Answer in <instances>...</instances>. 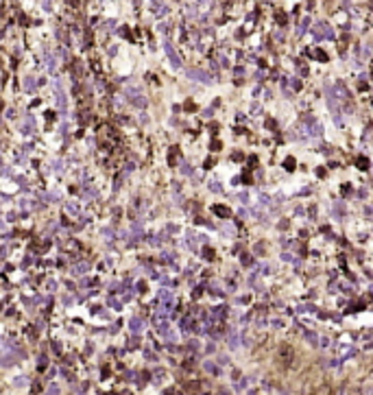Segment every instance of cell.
<instances>
[{"instance_id": "obj_1", "label": "cell", "mask_w": 373, "mask_h": 395, "mask_svg": "<svg viewBox=\"0 0 373 395\" xmlns=\"http://www.w3.org/2000/svg\"><path fill=\"white\" fill-rule=\"evenodd\" d=\"M186 74H188V79H197L201 83H212V76H207L203 70H199V68H188Z\"/></svg>"}, {"instance_id": "obj_7", "label": "cell", "mask_w": 373, "mask_h": 395, "mask_svg": "<svg viewBox=\"0 0 373 395\" xmlns=\"http://www.w3.org/2000/svg\"><path fill=\"white\" fill-rule=\"evenodd\" d=\"M332 214L336 216V218H343V216H345V205H343L341 201H336V203L332 205Z\"/></svg>"}, {"instance_id": "obj_11", "label": "cell", "mask_w": 373, "mask_h": 395, "mask_svg": "<svg viewBox=\"0 0 373 395\" xmlns=\"http://www.w3.org/2000/svg\"><path fill=\"white\" fill-rule=\"evenodd\" d=\"M35 79H33V76H26V79H24V90L26 92H33V90H35Z\"/></svg>"}, {"instance_id": "obj_34", "label": "cell", "mask_w": 373, "mask_h": 395, "mask_svg": "<svg viewBox=\"0 0 373 395\" xmlns=\"http://www.w3.org/2000/svg\"><path fill=\"white\" fill-rule=\"evenodd\" d=\"M59 227H57V223H48V234H55Z\"/></svg>"}, {"instance_id": "obj_45", "label": "cell", "mask_w": 373, "mask_h": 395, "mask_svg": "<svg viewBox=\"0 0 373 395\" xmlns=\"http://www.w3.org/2000/svg\"><path fill=\"white\" fill-rule=\"evenodd\" d=\"M72 301H74V299H72V297H63V303H66V306H70Z\"/></svg>"}, {"instance_id": "obj_18", "label": "cell", "mask_w": 373, "mask_h": 395, "mask_svg": "<svg viewBox=\"0 0 373 395\" xmlns=\"http://www.w3.org/2000/svg\"><path fill=\"white\" fill-rule=\"evenodd\" d=\"M107 303L111 306V308H116V310H120V308H122V303H120L116 297H107Z\"/></svg>"}, {"instance_id": "obj_19", "label": "cell", "mask_w": 373, "mask_h": 395, "mask_svg": "<svg viewBox=\"0 0 373 395\" xmlns=\"http://www.w3.org/2000/svg\"><path fill=\"white\" fill-rule=\"evenodd\" d=\"M194 240H197V238H194V236H192V234H190V236H188V247H190V249H192V251H199V244H197V242H194Z\"/></svg>"}, {"instance_id": "obj_20", "label": "cell", "mask_w": 373, "mask_h": 395, "mask_svg": "<svg viewBox=\"0 0 373 395\" xmlns=\"http://www.w3.org/2000/svg\"><path fill=\"white\" fill-rule=\"evenodd\" d=\"M240 260H242V264H244V266H251V264H253V258H251L249 253H242V255H240Z\"/></svg>"}, {"instance_id": "obj_23", "label": "cell", "mask_w": 373, "mask_h": 395, "mask_svg": "<svg viewBox=\"0 0 373 395\" xmlns=\"http://www.w3.org/2000/svg\"><path fill=\"white\" fill-rule=\"evenodd\" d=\"M181 172H183V175H190V172H192V166L188 164V162H181Z\"/></svg>"}, {"instance_id": "obj_46", "label": "cell", "mask_w": 373, "mask_h": 395, "mask_svg": "<svg viewBox=\"0 0 373 395\" xmlns=\"http://www.w3.org/2000/svg\"><path fill=\"white\" fill-rule=\"evenodd\" d=\"M238 389H240V391H242V389H247V380H240V384H238Z\"/></svg>"}, {"instance_id": "obj_29", "label": "cell", "mask_w": 373, "mask_h": 395, "mask_svg": "<svg viewBox=\"0 0 373 395\" xmlns=\"http://www.w3.org/2000/svg\"><path fill=\"white\" fill-rule=\"evenodd\" d=\"M188 347H190V349H192V352H197V349H199V341H197V338H192V341H190V345H188Z\"/></svg>"}, {"instance_id": "obj_41", "label": "cell", "mask_w": 373, "mask_h": 395, "mask_svg": "<svg viewBox=\"0 0 373 395\" xmlns=\"http://www.w3.org/2000/svg\"><path fill=\"white\" fill-rule=\"evenodd\" d=\"M212 114H214V109H205V112H203V116H205V118H210Z\"/></svg>"}, {"instance_id": "obj_8", "label": "cell", "mask_w": 373, "mask_h": 395, "mask_svg": "<svg viewBox=\"0 0 373 395\" xmlns=\"http://www.w3.org/2000/svg\"><path fill=\"white\" fill-rule=\"evenodd\" d=\"M44 59H46V68H48V72H53L55 68H57V59H55L50 53H46V55H44Z\"/></svg>"}, {"instance_id": "obj_21", "label": "cell", "mask_w": 373, "mask_h": 395, "mask_svg": "<svg viewBox=\"0 0 373 395\" xmlns=\"http://www.w3.org/2000/svg\"><path fill=\"white\" fill-rule=\"evenodd\" d=\"M210 190H212V192H223V186L218 181H210Z\"/></svg>"}, {"instance_id": "obj_10", "label": "cell", "mask_w": 373, "mask_h": 395, "mask_svg": "<svg viewBox=\"0 0 373 395\" xmlns=\"http://www.w3.org/2000/svg\"><path fill=\"white\" fill-rule=\"evenodd\" d=\"M131 105H133V107H138V109H144V107H146V98H144V96H138V98H133V101H131Z\"/></svg>"}, {"instance_id": "obj_42", "label": "cell", "mask_w": 373, "mask_h": 395, "mask_svg": "<svg viewBox=\"0 0 373 395\" xmlns=\"http://www.w3.org/2000/svg\"><path fill=\"white\" fill-rule=\"evenodd\" d=\"M275 40H279V42L284 40V33H282V31H277V33H275Z\"/></svg>"}, {"instance_id": "obj_9", "label": "cell", "mask_w": 373, "mask_h": 395, "mask_svg": "<svg viewBox=\"0 0 373 395\" xmlns=\"http://www.w3.org/2000/svg\"><path fill=\"white\" fill-rule=\"evenodd\" d=\"M225 316V308H214L212 312H210V321H218Z\"/></svg>"}, {"instance_id": "obj_33", "label": "cell", "mask_w": 373, "mask_h": 395, "mask_svg": "<svg viewBox=\"0 0 373 395\" xmlns=\"http://www.w3.org/2000/svg\"><path fill=\"white\" fill-rule=\"evenodd\" d=\"M275 20L279 22V24H284V22H286V13H277V15H275Z\"/></svg>"}, {"instance_id": "obj_26", "label": "cell", "mask_w": 373, "mask_h": 395, "mask_svg": "<svg viewBox=\"0 0 373 395\" xmlns=\"http://www.w3.org/2000/svg\"><path fill=\"white\" fill-rule=\"evenodd\" d=\"M172 258H177V255H175V253H170V251H164V253H161V260H166V262H170Z\"/></svg>"}, {"instance_id": "obj_12", "label": "cell", "mask_w": 373, "mask_h": 395, "mask_svg": "<svg viewBox=\"0 0 373 395\" xmlns=\"http://www.w3.org/2000/svg\"><path fill=\"white\" fill-rule=\"evenodd\" d=\"M205 371L207 373H218V367H216V363H212V360H205Z\"/></svg>"}, {"instance_id": "obj_36", "label": "cell", "mask_w": 373, "mask_h": 395, "mask_svg": "<svg viewBox=\"0 0 373 395\" xmlns=\"http://www.w3.org/2000/svg\"><path fill=\"white\" fill-rule=\"evenodd\" d=\"M203 255H205L207 260H212V258H214V251H212V249H205V251H203Z\"/></svg>"}, {"instance_id": "obj_17", "label": "cell", "mask_w": 373, "mask_h": 395, "mask_svg": "<svg viewBox=\"0 0 373 395\" xmlns=\"http://www.w3.org/2000/svg\"><path fill=\"white\" fill-rule=\"evenodd\" d=\"M87 266H90L87 262H83V264H76L74 269H72V273H74V275H79V273H85V271H87Z\"/></svg>"}, {"instance_id": "obj_27", "label": "cell", "mask_w": 373, "mask_h": 395, "mask_svg": "<svg viewBox=\"0 0 373 395\" xmlns=\"http://www.w3.org/2000/svg\"><path fill=\"white\" fill-rule=\"evenodd\" d=\"M218 61H220V66H223V68H229V59H227L225 55H220V57H218Z\"/></svg>"}, {"instance_id": "obj_6", "label": "cell", "mask_w": 373, "mask_h": 395, "mask_svg": "<svg viewBox=\"0 0 373 395\" xmlns=\"http://www.w3.org/2000/svg\"><path fill=\"white\" fill-rule=\"evenodd\" d=\"M240 341H242V338H240V336L236 334V332L231 330V332H229V336H227V343H229V347H231V349H238V347H240Z\"/></svg>"}, {"instance_id": "obj_43", "label": "cell", "mask_w": 373, "mask_h": 395, "mask_svg": "<svg viewBox=\"0 0 373 395\" xmlns=\"http://www.w3.org/2000/svg\"><path fill=\"white\" fill-rule=\"evenodd\" d=\"M316 175H319V177H325V168H316Z\"/></svg>"}, {"instance_id": "obj_35", "label": "cell", "mask_w": 373, "mask_h": 395, "mask_svg": "<svg viewBox=\"0 0 373 395\" xmlns=\"http://www.w3.org/2000/svg\"><path fill=\"white\" fill-rule=\"evenodd\" d=\"M292 90H301V81L299 79H292Z\"/></svg>"}, {"instance_id": "obj_4", "label": "cell", "mask_w": 373, "mask_h": 395, "mask_svg": "<svg viewBox=\"0 0 373 395\" xmlns=\"http://www.w3.org/2000/svg\"><path fill=\"white\" fill-rule=\"evenodd\" d=\"M129 327H131V332H133V336H138L142 332V327H144V321L140 319V316H133V319L129 321Z\"/></svg>"}, {"instance_id": "obj_13", "label": "cell", "mask_w": 373, "mask_h": 395, "mask_svg": "<svg viewBox=\"0 0 373 395\" xmlns=\"http://www.w3.org/2000/svg\"><path fill=\"white\" fill-rule=\"evenodd\" d=\"M81 197L85 199V201H90V199H94V197H96V190H94V188H85V190L81 192Z\"/></svg>"}, {"instance_id": "obj_15", "label": "cell", "mask_w": 373, "mask_h": 395, "mask_svg": "<svg viewBox=\"0 0 373 395\" xmlns=\"http://www.w3.org/2000/svg\"><path fill=\"white\" fill-rule=\"evenodd\" d=\"M214 212L218 216H229V208H225V205H214Z\"/></svg>"}, {"instance_id": "obj_24", "label": "cell", "mask_w": 373, "mask_h": 395, "mask_svg": "<svg viewBox=\"0 0 373 395\" xmlns=\"http://www.w3.org/2000/svg\"><path fill=\"white\" fill-rule=\"evenodd\" d=\"M305 338H308V341L312 343V345H316V343H319V336H316V334H312V332H305Z\"/></svg>"}, {"instance_id": "obj_32", "label": "cell", "mask_w": 373, "mask_h": 395, "mask_svg": "<svg viewBox=\"0 0 373 395\" xmlns=\"http://www.w3.org/2000/svg\"><path fill=\"white\" fill-rule=\"evenodd\" d=\"M159 282L164 284V286H170V284H172V282H170V280H168L166 275H159Z\"/></svg>"}, {"instance_id": "obj_5", "label": "cell", "mask_w": 373, "mask_h": 395, "mask_svg": "<svg viewBox=\"0 0 373 395\" xmlns=\"http://www.w3.org/2000/svg\"><path fill=\"white\" fill-rule=\"evenodd\" d=\"M33 122H35L33 118H24V120H22L20 125H18V129H20L22 133H26V136H31V133L35 131V129H33Z\"/></svg>"}, {"instance_id": "obj_39", "label": "cell", "mask_w": 373, "mask_h": 395, "mask_svg": "<svg viewBox=\"0 0 373 395\" xmlns=\"http://www.w3.org/2000/svg\"><path fill=\"white\" fill-rule=\"evenodd\" d=\"M282 260H286V262H295V260H292V255H290V253H282Z\"/></svg>"}, {"instance_id": "obj_37", "label": "cell", "mask_w": 373, "mask_h": 395, "mask_svg": "<svg viewBox=\"0 0 373 395\" xmlns=\"http://www.w3.org/2000/svg\"><path fill=\"white\" fill-rule=\"evenodd\" d=\"M351 190H354V188L349 186V183H345V186H343V194H351Z\"/></svg>"}, {"instance_id": "obj_38", "label": "cell", "mask_w": 373, "mask_h": 395, "mask_svg": "<svg viewBox=\"0 0 373 395\" xmlns=\"http://www.w3.org/2000/svg\"><path fill=\"white\" fill-rule=\"evenodd\" d=\"M364 214H367V216H371V218H373V205H367V208H364Z\"/></svg>"}, {"instance_id": "obj_25", "label": "cell", "mask_w": 373, "mask_h": 395, "mask_svg": "<svg viewBox=\"0 0 373 395\" xmlns=\"http://www.w3.org/2000/svg\"><path fill=\"white\" fill-rule=\"evenodd\" d=\"M13 384H15V386H26V378H24V376L15 378V380H13Z\"/></svg>"}, {"instance_id": "obj_40", "label": "cell", "mask_w": 373, "mask_h": 395, "mask_svg": "<svg viewBox=\"0 0 373 395\" xmlns=\"http://www.w3.org/2000/svg\"><path fill=\"white\" fill-rule=\"evenodd\" d=\"M255 253H264V247H262V244H255Z\"/></svg>"}, {"instance_id": "obj_2", "label": "cell", "mask_w": 373, "mask_h": 395, "mask_svg": "<svg viewBox=\"0 0 373 395\" xmlns=\"http://www.w3.org/2000/svg\"><path fill=\"white\" fill-rule=\"evenodd\" d=\"M164 48H166V53H168L170 63L175 66V68H181V57H179V53L172 48V44H170V42H164Z\"/></svg>"}, {"instance_id": "obj_44", "label": "cell", "mask_w": 373, "mask_h": 395, "mask_svg": "<svg viewBox=\"0 0 373 395\" xmlns=\"http://www.w3.org/2000/svg\"><path fill=\"white\" fill-rule=\"evenodd\" d=\"M236 74H238V76H242V74H244V68H240V66H238V68H236Z\"/></svg>"}, {"instance_id": "obj_14", "label": "cell", "mask_w": 373, "mask_h": 395, "mask_svg": "<svg viewBox=\"0 0 373 395\" xmlns=\"http://www.w3.org/2000/svg\"><path fill=\"white\" fill-rule=\"evenodd\" d=\"M66 212H68L70 216H76V214H79V205H76V203H68V205H66Z\"/></svg>"}, {"instance_id": "obj_30", "label": "cell", "mask_w": 373, "mask_h": 395, "mask_svg": "<svg viewBox=\"0 0 373 395\" xmlns=\"http://www.w3.org/2000/svg\"><path fill=\"white\" fill-rule=\"evenodd\" d=\"M53 168H55V170H61V168H63V162H61V159H55V162H53Z\"/></svg>"}, {"instance_id": "obj_16", "label": "cell", "mask_w": 373, "mask_h": 395, "mask_svg": "<svg viewBox=\"0 0 373 395\" xmlns=\"http://www.w3.org/2000/svg\"><path fill=\"white\" fill-rule=\"evenodd\" d=\"M308 26H310V18H303V22L297 26V35H303V31L308 29Z\"/></svg>"}, {"instance_id": "obj_22", "label": "cell", "mask_w": 373, "mask_h": 395, "mask_svg": "<svg viewBox=\"0 0 373 395\" xmlns=\"http://www.w3.org/2000/svg\"><path fill=\"white\" fill-rule=\"evenodd\" d=\"M46 395H59V386L57 384H50L46 389Z\"/></svg>"}, {"instance_id": "obj_47", "label": "cell", "mask_w": 373, "mask_h": 395, "mask_svg": "<svg viewBox=\"0 0 373 395\" xmlns=\"http://www.w3.org/2000/svg\"><path fill=\"white\" fill-rule=\"evenodd\" d=\"M186 109H197V107H194V103H192V101H188V103H186Z\"/></svg>"}, {"instance_id": "obj_3", "label": "cell", "mask_w": 373, "mask_h": 395, "mask_svg": "<svg viewBox=\"0 0 373 395\" xmlns=\"http://www.w3.org/2000/svg\"><path fill=\"white\" fill-rule=\"evenodd\" d=\"M157 299L166 306V308H170V306L175 303V297H172V293H170V290H166V288H161V290L157 293Z\"/></svg>"}, {"instance_id": "obj_28", "label": "cell", "mask_w": 373, "mask_h": 395, "mask_svg": "<svg viewBox=\"0 0 373 395\" xmlns=\"http://www.w3.org/2000/svg\"><path fill=\"white\" fill-rule=\"evenodd\" d=\"M103 236L107 238V240H111V238H114V229H109V227H107V229H103Z\"/></svg>"}, {"instance_id": "obj_31", "label": "cell", "mask_w": 373, "mask_h": 395, "mask_svg": "<svg viewBox=\"0 0 373 395\" xmlns=\"http://www.w3.org/2000/svg\"><path fill=\"white\" fill-rule=\"evenodd\" d=\"M358 166H360V168H367V166H369V159L360 157V159H358Z\"/></svg>"}]
</instances>
